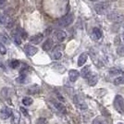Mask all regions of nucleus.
Here are the masks:
<instances>
[{
	"label": "nucleus",
	"mask_w": 124,
	"mask_h": 124,
	"mask_svg": "<svg viewBox=\"0 0 124 124\" xmlns=\"http://www.w3.org/2000/svg\"><path fill=\"white\" fill-rule=\"evenodd\" d=\"M53 45H54V42L52 39H47L46 41L43 44V49L45 51H49L53 47Z\"/></svg>",
	"instance_id": "4468645a"
},
{
	"label": "nucleus",
	"mask_w": 124,
	"mask_h": 124,
	"mask_svg": "<svg viewBox=\"0 0 124 124\" xmlns=\"http://www.w3.org/2000/svg\"><path fill=\"white\" fill-rule=\"evenodd\" d=\"M20 119H21V114L19 113L18 111H13V114H12V121H13V123L19 124Z\"/></svg>",
	"instance_id": "2eb2a0df"
},
{
	"label": "nucleus",
	"mask_w": 124,
	"mask_h": 124,
	"mask_svg": "<svg viewBox=\"0 0 124 124\" xmlns=\"http://www.w3.org/2000/svg\"><path fill=\"white\" fill-rule=\"evenodd\" d=\"M73 20H74V18H73L72 14H67V15L61 17L57 21V25L59 27H67V26L72 23Z\"/></svg>",
	"instance_id": "7ed1b4c3"
},
{
	"label": "nucleus",
	"mask_w": 124,
	"mask_h": 124,
	"mask_svg": "<svg viewBox=\"0 0 124 124\" xmlns=\"http://www.w3.org/2000/svg\"><path fill=\"white\" fill-rule=\"evenodd\" d=\"M43 39H44V35L42 33H38V34H35L32 37H31L30 42L33 45H38V44H40L43 41Z\"/></svg>",
	"instance_id": "9d476101"
},
{
	"label": "nucleus",
	"mask_w": 124,
	"mask_h": 124,
	"mask_svg": "<svg viewBox=\"0 0 124 124\" xmlns=\"http://www.w3.org/2000/svg\"><path fill=\"white\" fill-rule=\"evenodd\" d=\"M6 53H7V48H6V46H4V44L0 43V54L5 55Z\"/></svg>",
	"instance_id": "5701e85b"
},
{
	"label": "nucleus",
	"mask_w": 124,
	"mask_h": 124,
	"mask_svg": "<svg viewBox=\"0 0 124 124\" xmlns=\"http://www.w3.org/2000/svg\"><path fill=\"white\" fill-rule=\"evenodd\" d=\"M92 124H104V122L101 120V119H99V118H96V119H94L93 120Z\"/></svg>",
	"instance_id": "bb28decb"
},
{
	"label": "nucleus",
	"mask_w": 124,
	"mask_h": 124,
	"mask_svg": "<svg viewBox=\"0 0 124 124\" xmlns=\"http://www.w3.org/2000/svg\"><path fill=\"white\" fill-rule=\"evenodd\" d=\"M36 124H47L46 119H44V118H39L36 120Z\"/></svg>",
	"instance_id": "a878e982"
},
{
	"label": "nucleus",
	"mask_w": 124,
	"mask_h": 124,
	"mask_svg": "<svg viewBox=\"0 0 124 124\" xmlns=\"http://www.w3.org/2000/svg\"><path fill=\"white\" fill-rule=\"evenodd\" d=\"M87 58H88V55L86 53H83L80 55V57L78 58V66L79 67H82L85 64V62L87 61Z\"/></svg>",
	"instance_id": "9b49d317"
},
{
	"label": "nucleus",
	"mask_w": 124,
	"mask_h": 124,
	"mask_svg": "<svg viewBox=\"0 0 124 124\" xmlns=\"http://www.w3.org/2000/svg\"><path fill=\"white\" fill-rule=\"evenodd\" d=\"M13 111L11 110V108H3L2 109H0V118L2 119H8V118H10V116H12Z\"/></svg>",
	"instance_id": "423d86ee"
},
{
	"label": "nucleus",
	"mask_w": 124,
	"mask_h": 124,
	"mask_svg": "<svg viewBox=\"0 0 124 124\" xmlns=\"http://www.w3.org/2000/svg\"><path fill=\"white\" fill-rule=\"evenodd\" d=\"M115 108L121 114H124V98H122L120 95H117L115 98Z\"/></svg>",
	"instance_id": "20e7f679"
},
{
	"label": "nucleus",
	"mask_w": 124,
	"mask_h": 124,
	"mask_svg": "<svg viewBox=\"0 0 124 124\" xmlns=\"http://www.w3.org/2000/svg\"><path fill=\"white\" fill-rule=\"evenodd\" d=\"M79 76H80V73H79V71L76 70H70L69 71V78H70V81L72 82V83H74V82L77 81Z\"/></svg>",
	"instance_id": "1a4fd4ad"
},
{
	"label": "nucleus",
	"mask_w": 124,
	"mask_h": 124,
	"mask_svg": "<svg viewBox=\"0 0 124 124\" xmlns=\"http://www.w3.org/2000/svg\"><path fill=\"white\" fill-rule=\"evenodd\" d=\"M118 124H123V123H120V122H119V123H118Z\"/></svg>",
	"instance_id": "2f4dec72"
},
{
	"label": "nucleus",
	"mask_w": 124,
	"mask_h": 124,
	"mask_svg": "<svg viewBox=\"0 0 124 124\" xmlns=\"http://www.w3.org/2000/svg\"><path fill=\"white\" fill-rule=\"evenodd\" d=\"M93 35L95 36L96 39H100V38L102 37V31H101L100 29L96 28V27L93 29Z\"/></svg>",
	"instance_id": "f3484780"
},
{
	"label": "nucleus",
	"mask_w": 124,
	"mask_h": 124,
	"mask_svg": "<svg viewBox=\"0 0 124 124\" xmlns=\"http://www.w3.org/2000/svg\"><path fill=\"white\" fill-rule=\"evenodd\" d=\"M61 57H62V52L60 51V50L57 49V50L54 51V53H53V58H54V59L57 60V59L61 58Z\"/></svg>",
	"instance_id": "aec40b11"
},
{
	"label": "nucleus",
	"mask_w": 124,
	"mask_h": 124,
	"mask_svg": "<svg viewBox=\"0 0 124 124\" xmlns=\"http://www.w3.org/2000/svg\"><path fill=\"white\" fill-rule=\"evenodd\" d=\"M6 2V0H0V5H3Z\"/></svg>",
	"instance_id": "c85d7f7f"
},
{
	"label": "nucleus",
	"mask_w": 124,
	"mask_h": 124,
	"mask_svg": "<svg viewBox=\"0 0 124 124\" xmlns=\"http://www.w3.org/2000/svg\"><path fill=\"white\" fill-rule=\"evenodd\" d=\"M20 108H21V112H22V113L24 114V115H25L26 117H29V113H28V111H27V110H26V109L24 108H22V107H21Z\"/></svg>",
	"instance_id": "cd10ccee"
},
{
	"label": "nucleus",
	"mask_w": 124,
	"mask_h": 124,
	"mask_svg": "<svg viewBox=\"0 0 124 124\" xmlns=\"http://www.w3.org/2000/svg\"><path fill=\"white\" fill-rule=\"evenodd\" d=\"M0 40L2 42H4L6 44H8L9 43V39L6 36L5 34H0Z\"/></svg>",
	"instance_id": "393cba45"
},
{
	"label": "nucleus",
	"mask_w": 124,
	"mask_h": 124,
	"mask_svg": "<svg viewBox=\"0 0 124 124\" xmlns=\"http://www.w3.org/2000/svg\"><path fill=\"white\" fill-rule=\"evenodd\" d=\"M32 102H33L32 98L29 97V96H26V97H24V98L22 99V104H23V105H24L25 107L31 106V104H32Z\"/></svg>",
	"instance_id": "a211bd4d"
},
{
	"label": "nucleus",
	"mask_w": 124,
	"mask_h": 124,
	"mask_svg": "<svg viewBox=\"0 0 124 124\" xmlns=\"http://www.w3.org/2000/svg\"><path fill=\"white\" fill-rule=\"evenodd\" d=\"M81 75H82V77L84 78V79H88V78L90 77V76L92 75L90 67H89V66H86V67L83 68V70H82V71H81Z\"/></svg>",
	"instance_id": "f8f14e48"
},
{
	"label": "nucleus",
	"mask_w": 124,
	"mask_h": 124,
	"mask_svg": "<svg viewBox=\"0 0 124 124\" xmlns=\"http://www.w3.org/2000/svg\"><path fill=\"white\" fill-rule=\"evenodd\" d=\"M54 36H55V38L57 39V42H63L65 39H66L67 34H66V32H65L64 31H62V30H58V31H55Z\"/></svg>",
	"instance_id": "6e6552de"
},
{
	"label": "nucleus",
	"mask_w": 124,
	"mask_h": 124,
	"mask_svg": "<svg viewBox=\"0 0 124 124\" xmlns=\"http://www.w3.org/2000/svg\"><path fill=\"white\" fill-rule=\"evenodd\" d=\"M124 83V77L123 76H119L114 80V84L115 85H121Z\"/></svg>",
	"instance_id": "6ab92c4d"
},
{
	"label": "nucleus",
	"mask_w": 124,
	"mask_h": 124,
	"mask_svg": "<svg viewBox=\"0 0 124 124\" xmlns=\"http://www.w3.org/2000/svg\"><path fill=\"white\" fill-rule=\"evenodd\" d=\"M108 20L114 23H120L124 21V15L117 11H112L108 14Z\"/></svg>",
	"instance_id": "f03ea898"
},
{
	"label": "nucleus",
	"mask_w": 124,
	"mask_h": 124,
	"mask_svg": "<svg viewBox=\"0 0 124 124\" xmlns=\"http://www.w3.org/2000/svg\"><path fill=\"white\" fill-rule=\"evenodd\" d=\"M9 66H10V68H12V69H17V68L20 66V61L14 59V60H12V61L10 62Z\"/></svg>",
	"instance_id": "4be33fe9"
},
{
	"label": "nucleus",
	"mask_w": 124,
	"mask_h": 124,
	"mask_svg": "<svg viewBox=\"0 0 124 124\" xmlns=\"http://www.w3.org/2000/svg\"><path fill=\"white\" fill-rule=\"evenodd\" d=\"M0 23L4 24L7 28H11L13 26V21L11 20L9 17H7L6 15H0Z\"/></svg>",
	"instance_id": "39448f33"
},
{
	"label": "nucleus",
	"mask_w": 124,
	"mask_h": 124,
	"mask_svg": "<svg viewBox=\"0 0 124 124\" xmlns=\"http://www.w3.org/2000/svg\"><path fill=\"white\" fill-rule=\"evenodd\" d=\"M121 72H122L121 70H119L118 68H111V69L109 70V73H110L111 75H119V74H120Z\"/></svg>",
	"instance_id": "412c9836"
},
{
	"label": "nucleus",
	"mask_w": 124,
	"mask_h": 124,
	"mask_svg": "<svg viewBox=\"0 0 124 124\" xmlns=\"http://www.w3.org/2000/svg\"><path fill=\"white\" fill-rule=\"evenodd\" d=\"M91 1H93V2H95V1H98V0H91Z\"/></svg>",
	"instance_id": "7c9ffc66"
},
{
	"label": "nucleus",
	"mask_w": 124,
	"mask_h": 124,
	"mask_svg": "<svg viewBox=\"0 0 124 124\" xmlns=\"http://www.w3.org/2000/svg\"><path fill=\"white\" fill-rule=\"evenodd\" d=\"M13 40H14V42H15L17 45H21V37L19 36V35L14 34V35H13Z\"/></svg>",
	"instance_id": "b1692460"
},
{
	"label": "nucleus",
	"mask_w": 124,
	"mask_h": 124,
	"mask_svg": "<svg viewBox=\"0 0 124 124\" xmlns=\"http://www.w3.org/2000/svg\"><path fill=\"white\" fill-rule=\"evenodd\" d=\"M55 107H56V108L58 110V111H60L62 113H66V107L61 103H55Z\"/></svg>",
	"instance_id": "dca6fc26"
},
{
	"label": "nucleus",
	"mask_w": 124,
	"mask_h": 124,
	"mask_svg": "<svg viewBox=\"0 0 124 124\" xmlns=\"http://www.w3.org/2000/svg\"><path fill=\"white\" fill-rule=\"evenodd\" d=\"M94 10L95 12L99 14V15H104L107 12H108L109 8H110V5L108 2H100L94 5Z\"/></svg>",
	"instance_id": "f257e3e1"
},
{
	"label": "nucleus",
	"mask_w": 124,
	"mask_h": 124,
	"mask_svg": "<svg viewBox=\"0 0 124 124\" xmlns=\"http://www.w3.org/2000/svg\"><path fill=\"white\" fill-rule=\"evenodd\" d=\"M88 81V84L90 85V86H94L97 82H98V77H97V75H95V74H92L90 77L87 79Z\"/></svg>",
	"instance_id": "ddd939ff"
},
{
	"label": "nucleus",
	"mask_w": 124,
	"mask_h": 124,
	"mask_svg": "<svg viewBox=\"0 0 124 124\" xmlns=\"http://www.w3.org/2000/svg\"><path fill=\"white\" fill-rule=\"evenodd\" d=\"M121 39H122V41L124 42V32H122V34H121Z\"/></svg>",
	"instance_id": "c756f323"
},
{
	"label": "nucleus",
	"mask_w": 124,
	"mask_h": 124,
	"mask_svg": "<svg viewBox=\"0 0 124 124\" xmlns=\"http://www.w3.org/2000/svg\"><path fill=\"white\" fill-rule=\"evenodd\" d=\"M24 49H25L26 54L29 57L34 56L37 52H38V49H37L36 47H34L33 46H31V45H26L25 46H24Z\"/></svg>",
	"instance_id": "0eeeda50"
}]
</instances>
